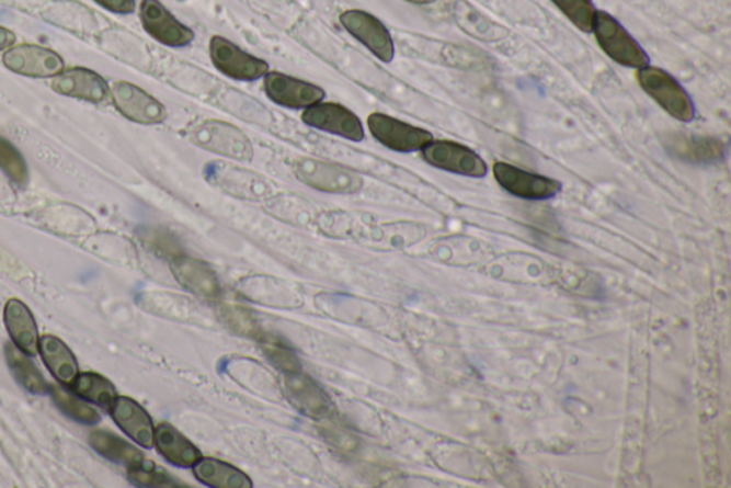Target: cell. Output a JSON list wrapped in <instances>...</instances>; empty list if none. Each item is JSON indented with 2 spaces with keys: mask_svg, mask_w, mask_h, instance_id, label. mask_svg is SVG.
Instances as JSON below:
<instances>
[{
  "mask_svg": "<svg viewBox=\"0 0 731 488\" xmlns=\"http://www.w3.org/2000/svg\"><path fill=\"white\" fill-rule=\"evenodd\" d=\"M638 81L641 89L672 118L681 122L695 120V103L690 95L666 70L648 65L638 70Z\"/></svg>",
  "mask_w": 731,
  "mask_h": 488,
  "instance_id": "6da1fadb",
  "label": "cell"
},
{
  "mask_svg": "<svg viewBox=\"0 0 731 488\" xmlns=\"http://www.w3.org/2000/svg\"><path fill=\"white\" fill-rule=\"evenodd\" d=\"M192 143L206 151L248 162L253 158V147L249 136L228 122L207 120L189 130Z\"/></svg>",
  "mask_w": 731,
  "mask_h": 488,
  "instance_id": "7a4b0ae2",
  "label": "cell"
},
{
  "mask_svg": "<svg viewBox=\"0 0 731 488\" xmlns=\"http://www.w3.org/2000/svg\"><path fill=\"white\" fill-rule=\"evenodd\" d=\"M597 44L612 60L626 68L640 69L648 67L649 55L638 41L606 12H596L593 30Z\"/></svg>",
  "mask_w": 731,
  "mask_h": 488,
  "instance_id": "3957f363",
  "label": "cell"
},
{
  "mask_svg": "<svg viewBox=\"0 0 731 488\" xmlns=\"http://www.w3.org/2000/svg\"><path fill=\"white\" fill-rule=\"evenodd\" d=\"M295 173L304 184L329 194H355L363 185L362 177L353 169L319 159H300Z\"/></svg>",
  "mask_w": 731,
  "mask_h": 488,
  "instance_id": "277c9868",
  "label": "cell"
},
{
  "mask_svg": "<svg viewBox=\"0 0 731 488\" xmlns=\"http://www.w3.org/2000/svg\"><path fill=\"white\" fill-rule=\"evenodd\" d=\"M209 54L214 67L235 81H258V79L265 78L269 72L266 60L248 54L247 50L240 49L238 45L224 36L212 37Z\"/></svg>",
  "mask_w": 731,
  "mask_h": 488,
  "instance_id": "5b68a950",
  "label": "cell"
},
{
  "mask_svg": "<svg viewBox=\"0 0 731 488\" xmlns=\"http://www.w3.org/2000/svg\"><path fill=\"white\" fill-rule=\"evenodd\" d=\"M283 393L300 415L311 420H327L333 412V402L318 382L301 370L283 374Z\"/></svg>",
  "mask_w": 731,
  "mask_h": 488,
  "instance_id": "8992f818",
  "label": "cell"
},
{
  "mask_svg": "<svg viewBox=\"0 0 731 488\" xmlns=\"http://www.w3.org/2000/svg\"><path fill=\"white\" fill-rule=\"evenodd\" d=\"M424 161L442 171L470 178L488 175L489 168L473 149L453 140H431L422 149Z\"/></svg>",
  "mask_w": 731,
  "mask_h": 488,
  "instance_id": "52a82bcc",
  "label": "cell"
},
{
  "mask_svg": "<svg viewBox=\"0 0 731 488\" xmlns=\"http://www.w3.org/2000/svg\"><path fill=\"white\" fill-rule=\"evenodd\" d=\"M367 128L377 143L395 152L422 151L433 140V135L429 130L406 124L403 121L380 114V112L369 115Z\"/></svg>",
  "mask_w": 731,
  "mask_h": 488,
  "instance_id": "ba28073f",
  "label": "cell"
},
{
  "mask_svg": "<svg viewBox=\"0 0 731 488\" xmlns=\"http://www.w3.org/2000/svg\"><path fill=\"white\" fill-rule=\"evenodd\" d=\"M111 98L116 110L126 120L141 125L162 124L168 118L167 107L135 83L119 81L111 87Z\"/></svg>",
  "mask_w": 731,
  "mask_h": 488,
  "instance_id": "9c48e42d",
  "label": "cell"
},
{
  "mask_svg": "<svg viewBox=\"0 0 731 488\" xmlns=\"http://www.w3.org/2000/svg\"><path fill=\"white\" fill-rule=\"evenodd\" d=\"M341 23L356 41L380 59L389 64L395 58V44L388 27L369 12L349 9L341 15Z\"/></svg>",
  "mask_w": 731,
  "mask_h": 488,
  "instance_id": "30bf717a",
  "label": "cell"
},
{
  "mask_svg": "<svg viewBox=\"0 0 731 488\" xmlns=\"http://www.w3.org/2000/svg\"><path fill=\"white\" fill-rule=\"evenodd\" d=\"M2 60L13 73L30 78H55L65 69V60L58 52L32 44L11 46L4 50Z\"/></svg>",
  "mask_w": 731,
  "mask_h": 488,
  "instance_id": "8fae6325",
  "label": "cell"
},
{
  "mask_svg": "<svg viewBox=\"0 0 731 488\" xmlns=\"http://www.w3.org/2000/svg\"><path fill=\"white\" fill-rule=\"evenodd\" d=\"M140 22L159 44L169 48H185L195 39V32L173 16L159 0H141Z\"/></svg>",
  "mask_w": 731,
  "mask_h": 488,
  "instance_id": "7c38bea8",
  "label": "cell"
},
{
  "mask_svg": "<svg viewBox=\"0 0 731 488\" xmlns=\"http://www.w3.org/2000/svg\"><path fill=\"white\" fill-rule=\"evenodd\" d=\"M494 178L499 185L509 194L517 198L529 201H546L555 198L561 191L559 181L549 177L525 171L506 162H496L493 166Z\"/></svg>",
  "mask_w": 731,
  "mask_h": 488,
  "instance_id": "4fadbf2b",
  "label": "cell"
},
{
  "mask_svg": "<svg viewBox=\"0 0 731 488\" xmlns=\"http://www.w3.org/2000/svg\"><path fill=\"white\" fill-rule=\"evenodd\" d=\"M301 121L310 128L342 136V138L353 140V143H361L365 139L362 121L358 120L355 112L347 110L341 103L323 101L316 103V105L304 110Z\"/></svg>",
  "mask_w": 731,
  "mask_h": 488,
  "instance_id": "5bb4252c",
  "label": "cell"
},
{
  "mask_svg": "<svg viewBox=\"0 0 731 488\" xmlns=\"http://www.w3.org/2000/svg\"><path fill=\"white\" fill-rule=\"evenodd\" d=\"M265 88L269 100L289 110H306L316 103L322 102L327 93L318 84L301 81L282 72H269L265 75Z\"/></svg>",
  "mask_w": 731,
  "mask_h": 488,
  "instance_id": "9a60e30c",
  "label": "cell"
},
{
  "mask_svg": "<svg viewBox=\"0 0 731 488\" xmlns=\"http://www.w3.org/2000/svg\"><path fill=\"white\" fill-rule=\"evenodd\" d=\"M52 89L59 95L102 103L111 97L110 84L94 70L87 68L64 69L52 81Z\"/></svg>",
  "mask_w": 731,
  "mask_h": 488,
  "instance_id": "2e32d148",
  "label": "cell"
},
{
  "mask_svg": "<svg viewBox=\"0 0 731 488\" xmlns=\"http://www.w3.org/2000/svg\"><path fill=\"white\" fill-rule=\"evenodd\" d=\"M169 262H171L174 279L183 288L202 298L216 299L220 297L221 286L218 275L205 261L189 257L183 252Z\"/></svg>",
  "mask_w": 731,
  "mask_h": 488,
  "instance_id": "e0dca14e",
  "label": "cell"
},
{
  "mask_svg": "<svg viewBox=\"0 0 731 488\" xmlns=\"http://www.w3.org/2000/svg\"><path fill=\"white\" fill-rule=\"evenodd\" d=\"M113 421L126 435L140 447L152 449L155 445V424L152 417L134 398L117 396L110 408Z\"/></svg>",
  "mask_w": 731,
  "mask_h": 488,
  "instance_id": "ac0fdd59",
  "label": "cell"
},
{
  "mask_svg": "<svg viewBox=\"0 0 731 488\" xmlns=\"http://www.w3.org/2000/svg\"><path fill=\"white\" fill-rule=\"evenodd\" d=\"M207 177L212 184L239 198L263 200L272 192L271 185L261 175L238 167H212Z\"/></svg>",
  "mask_w": 731,
  "mask_h": 488,
  "instance_id": "d6986e66",
  "label": "cell"
},
{
  "mask_svg": "<svg viewBox=\"0 0 731 488\" xmlns=\"http://www.w3.org/2000/svg\"><path fill=\"white\" fill-rule=\"evenodd\" d=\"M3 321L13 344L23 353L33 356L39 353V331L35 317L21 299L11 298L4 305Z\"/></svg>",
  "mask_w": 731,
  "mask_h": 488,
  "instance_id": "ffe728a7",
  "label": "cell"
},
{
  "mask_svg": "<svg viewBox=\"0 0 731 488\" xmlns=\"http://www.w3.org/2000/svg\"><path fill=\"white\" fill-rule=\"evenodd\" d=\"M155 445L174 467L193 468L202 458L196 445L168 422L155 427Z\"/></svg>",
  "mask_w": 731,
  "mask_h": 488,
  "instance_id": "44dd1931",
  "label": "cell"
},
{
  "mask_svg": "<svg viewBox=\"0 0 731 488\" xmlns=\"http://www.w3.org/2000/svg\"><path fill=\"white\" fill-rule=\"evenodd\" d=\"M39 354L50 374L64 386L72 387L79 374L78 360L72 350L60 338L46 334L41 337Z\"/></svg>",
  "mask_w": 731,
  "mask_h": 488,
  "instance_id": "7402d4cb",
  "label": "cell"
},
{
  "mask_svg": "<svg viewBox=\"0 0 731 488\" xmlns=\"http://www.w3.org/2000/svg\"><path fill=\"white\" fill-rule=\"evenodd\" d=\"M670 152L686 162L713 163L724 158L726 145L707 136L673 135L667 139Z\"/></svg>",
  "mask_w": 731,
  "mask_h": 488,
  "instance_id": "603a6c76",
  "label": "cell"
},
{
  "mask_svg": "<svg viewBox=\"0 0 731 488\" xmlns=\"http://www.w3.org/2000/svg\"><path fill=\"white\" fill-rule=\"evenodd\" d=\"M193 474L205 486L215 488H252L248 474L218 458H201Z\"/></svg>",
  "mask_w": 731,
  "mask_h": 488,
  "instance_id": "cb8c5ba5",
  "label": "cell"
},
{
  "mask_svg": "<svg viewBox=\"0 0 731 488\" xmlns=\"http://www.w3.org/2000/svg\"><path fill=\"white\" fill-rule=\"evenodd\" d=\"M89 443H91L94 452L110 459V462L125 466L127 470L138 467L145 462V455L141 454L140 450L127 443L119 435L111 433V431H93Z\"/></svg>",
  "mask_w": 731,
  "mask_h": 488,
  "instance_id": "d4e9b609",
  "label": "cell"
},
{
  "mask_svg": "<svg viewBox=\"0 0 731 488\" xmlns=\"http://www.w3.org/2000/svg\"><path fill=\"white\" fill-rule=\"evenodd\" d=\"M4 355H7L9 368H11L13 377H15L16 382L26 391L35 394V396H45V394L50 393L49 383L46 382L44 374L33 364L30 355L19 350L15 344L4 347Z\"/></svg>",
  "mask_w": 731,
  "mask_h": 488,
  "instance_id": "484cf974",
  "label": "cell"
},
{
  "mask_svg": "<svg viewBox=\"0 0 731 488\" xmlns=\"http://www.w3.org/2000/svg\"><path fill=\"white\" fill-rule=\"evenodd\" d=\"M73 393L83 400L94 402L99 407L110 410L116 400V387L103 375L98 373H80L72 384Z\"/></svg>",
  "mask_w": 731,
  "mask_h": 488,
  "instance_id": "4316f807",
  "label": "cell"
},
{
  "mask_svg": "<svg viewBox=\"0 0 731 488\" xmlns=\"http://www.w3.org/2000/svg\"><path fill=\"white\" fill-rule=\"evenodd\" d=\"M455 11L456 21L459 23L461 30L466 34L475 36L476 39L500 41L507 35V31L504 27L489 21L488 18H484L482 13L476 11L473 7H470L466 2H457Z\"/></svg>",
  "mask_w": 731,
  "mask_h": 488,
  "instance_id": "83f0119b",
  "label": "cell"
},
{
  "mask_svg": "<svg viewBox=\"0 0 731 488\" xmlns=\"http://www.w3.org/2000/svg\"><path fill=\"white\" fill-rule=\"evenodd\" d=\"M50 394L59 410L70 419L80 422V424L94 425L101 421L99 412L88 402L82 401L78 394L70 393L59 386L50 387Z\"/></svg>",
  "mask_w": 731,
  "mask_h": 488,
  "instance_id": "f1b7e54d",
  "label": "cell"
},
{
  "mask_svg": "<svg viewBox=\"0 0 731 488\" xmlns=\"http://www.w3.org/2000/svg\"><path fill=\"white\" fill-rule=\"evenodd\" d=\"M256 341L261 344L262 353L265 354L269 363H271L273 367L282 371L283 374L300 370L299 356H297L295 350L292 349L287 342L281 340L279 337L262 332V336L259 337Z\"/></svg>",
  "mask_w": 731,
  "mask_h": 488,
  "instance_id": "f546056e",
  "label": "cell"
},
{
  "mask_svg": "<svg viewBox=\"0 0 731 488\" xmlns=\"http://www.w3.org/2000/svg\"><path fill=\"white\" fill-rule=\"evenodd\" d=\"M220 311L221 318L236 334L254 338V340L262 336L261 326L248 309L239 305L226 304L221 305Z\"/></svg>",
  "mask_w": 731,
  "mask_h": 488,
  "instance_id": "4dcf8cb0",
  "label": "cell"
},
{
  "mask_svg": "<svg viewBox=\"0 0 731 488\" xmlns=\"http://www.w3.org/2000/svg\"><path fill=\"white\" fill-rule=\"evenodd\" d=\"M140 239L156 256L167 258L169 261L183 253L179 239L172 232L167 231V229H144L140 234Z\"/></svg>",
  "mask_w": 731,
  "mask_h": 488,
  "instance_id": "1f68e13d",
  "label": "cell"
},
{
  "mask_svg": "<svg viewBox=\"0 0 731 488\" xmlns=\"http://www.w3.org/2000/svg\"><path fill=\"white\" fill-rule=\"evenodd\" d=\"M127 477L132 485L138 487L172 488L181 486L163 468L148 459H145L140 466L127 470Z\"/></svg>",
  "mask_w": 731,
  "mask_h": 488,
  "instance_id": "d6a6232c",
  "label": "cell"
},
{
  "mask_svg": "<svg viewBox=\"0 0 731 488\" xmlns=\"http://www.w3.org/2000/svg\"><path fill=\"white\" fill-rule=\"evenodd\" d=\"M0 169L19 185H26L30 180L25 158L3 136H0Z\"/></svg>",
  "mask_w": 731,
  "mask_h": 488,
  "instance_id": "836d02e7",
  "label": "cell"
},
{
  "mask_svg": "<svg viewBox=\"0 0 731 488\" xmlns=\"http://www.w3.org/2000/svg\"><path fill=\"white\" fill-rule=\"evenodd\" d=\"M580 31L592 32L596 8L592 0H551Z\"/></svg>",
  "mask_w": 731,
  "mask_h": 488,
  "instance_id": "e575fe53",
  "label": "cell"
},
{
  "mask_svg": "<svg viewBox=\"0 0 731 488\" xmlns=\"http://www.w3.org/2000/svg\"><path fill=\"white\" fill-rule=\"evenodd\" d=\"M94 2L106 11L117 13V15H129L136 9L135 0H94Z\"/></svg>",
  "mask_w": 731,
  "mask_h": 488,
  "instance_id": "d590c367",
  "label": "cell"
},
{
  "mask_svg": "<svg viewBox=\"0 0 731 488\" xmlns=\"http://www.w3.org/2000/svg\"><path fill=\"white\" fill-rule=\"evenodd\" d=\"M16 35L12 31H9L8 27L0 26V52L11 48L15 45Z\"/></svg>",
  "mask_w": 731,
  "mask_h": 488,
  "instance_id": "8d00e7d4",
  "label": "cell"
},
{
  "mask_svg": "<svg viewBox=\"0 0 731 488\" xmlns=\"http://www.w3.org/2000/svg\"><path fill=\"white\" fill-rule=\"evenodd\" d=\"M408 2L414 3V4H429V3L436 2V0H408Z\"/></svg>",
  "mask_w": 731,
  "mask_h": 488,
  "instance_id": "74e56055",
  "label": "cell"
}]
</instances>
